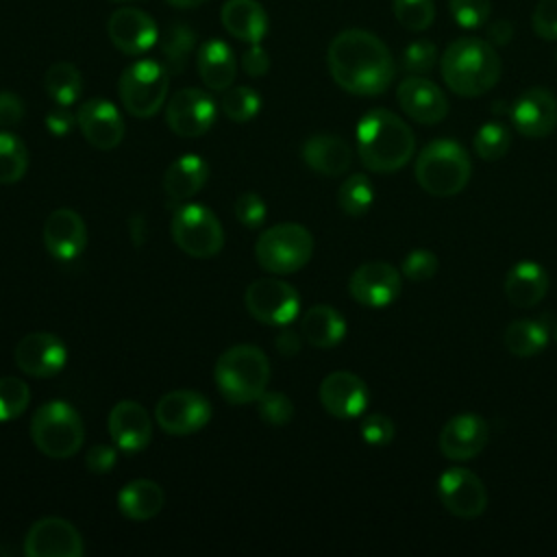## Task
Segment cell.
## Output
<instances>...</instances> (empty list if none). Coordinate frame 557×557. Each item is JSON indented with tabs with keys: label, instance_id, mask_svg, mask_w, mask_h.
<instances>
[{
	"label": "cell",
	"instance_id": "2",
	"mask_svg": "<svg viewBox=\"0 0 557 557\" xmlns=\"http://www.w3.org/2000/svg\"><path fill=\"white\" fill-rule=\"evenodd\" d=\"M440 72L453 94L476 98L498 83L503 61L487 39L459 37L446 46L440 59Z\"/></svg>",
	"mask_w": 557,
	"mask_h": 557
},
{
	"label": "cell",
	"instance_id": "42",
	"mask_svg": "<svg viewBox=\"0 0 557 557\" xmlns=\"http://www.w3.org/2000/svg\"><path fill=\"white\" fill-rule=\"evenodd\" d=\"M435 63H437V48L429 39L409 41V46L403 50L400 65L407 74L422 76V74L431 72L435 67Z\"/></svg>",
	"mask_w": 557,
	"mask_h": 557
},
{
	"label": "cell",
	"instance_id": "16",
	"mask_svg": "<svg viewBox=\"0 0 557 557\" xmlns=\"http://www.w3.org/2000/svg\"><path fill=\"white\" fill-rule=\"evenodd\" d=\"M400 272L387 261L361 263L348 281L350 296L363 307H387L400 294Z\"/></svg>",
	"mask_w": 557,
	"mask_h": 557
},
{
	"label": "cell",
	"instance_id": "26",
	"mask_svg": "<svg viewBox=\"0 0 557 557\" xmlns=\"http://www.w3.org/2000/svg\"><path fill=\"white\" fill-rule=\"evenodd\" d=\"M220 20L228 35L246 44H261L270 26L265 9L257 0H226Z\"/></svg>",
	"mask_w": 557,
	"mask_h": 557
},
{
	"label": "cell",
	"instance_id": "22",
	"mask_svg": "<svg viewBox=\"0 0 557 557\" xmlns=\"http://www.w3.org/2000/svg\"><path fill=\"white\" fill-rule=\"evenodd\" d=\"M490 440L487 422L479 413L453 416L440 431V450L453 461H466L476 457Z\"/></svg>",
	"mask_w": 557,
	"mask_h": 557
},
{
	"label": "cell",
	"instance_id": "54",
	"mask_svg": "<svg viewBox=\"0 0 557 557\" xmlns=\"http://www.w3.org/2000/svg\"><path fill=\"white\" fill-rule=\"evenodd\" d=\"M165 2L172 4V7H176V9H194V7L205 4L207 0H165Z\"/></svg>",
	"mask_w": 557,
	"mask_h": 557
},
{
	"label": "cell",
	"instance_id": "10",
	"mask_svg": "<svg viewBox=\"0 0 557 557\" xmlns=\"http://www.w3.org/2000/svg\"><path fill=\"white\" fill-rule=\"evenodd\" d=\"M244 302L248 313L270 326L289 324L300 311V296L294 285L281 278H257L246 287Z\"/></svg>",
	"mask_w": 557,
	"mask_h": 557
},
{
	"label": "cell",
	"instance_id": "20",
	"mask_svg": "<svg viewBox=\"0 0 557 557\" xmlns=\"http://www.w3.org/2000/svg\"><path fill=\"white\" fill-rule=\"evenodd\" d=\"M511 122L516 131L529 139H542L557 126V100L544 87L522 91L511 107Z\"/></svg>",
	"mask_w": 557,
	"mask_h": 557
},
{
	"label": "cell",
	"instance_id": "11",
	"mask_svg": "<svg viewBox=\"0 0 557 557\" xmlns=\"http://www.w3.org/2000/svg\"><path fill=\"white\" fill-rule=\"evenodd\" d=\"M154 418L170 435H191L211 420V403L194 389H174L159 398Z\"/></svg>",
	"mask_w": 557,
	"mask_h": 557
},
{
	"label": "cell",
	"instance_id": "6",
	"mask_svg": "<svg viewBox=\"0 0 557 557\" xmlns=\"http://www.w3.org/2000/svg\"><path fill=\"white\" fill-rule=\"evenodd\" d=\"M30 437L46 457L70 459L83 446L85 426L70 403L48 400L30 418Z\"/></svg>",
	"mask_w": 557,
	"mask_h": 557
},
{
	"label": "cell",
	"instance_id": "7",
	"mask_svg": "<svg viewBox=\"0 0 557 557\" xmlns=\"http://www.w3.org/2000/svg\"><path fill=\"white\" fill-rule=\"evenodd\" d=\"M313 255L311 233L296 222H281L265 228L257 244L255 257L259 265L272 274H292L309 263Z\"/></svg>",
	"mask_w": 557,
	"mask_h": 557
},
{
	"label": "cell",
	"instance_id": "56",
	"mask_svg": "<svg viewBox=\"0 0 557 557\" xmlns=\"http://www.w3.org/2000/svg\"><path fill=\"white\" fill-rule=\"evenodd\" d=\"M115 2H126V0H115Z\"/></svg>",
	"mask_w": 557,
	"mask_h": 557
},
{
	"label": "cell",
	"instance_id": "55",
	"mask_svg": "<svg viewBox=\"0 0 557 557\" xmlns=\"http://www.w3.org/2000/svg\"><path fill=\"white\" fill-rule=\"evenodd\" d=\"M553 337H555V344H557V326H555V333H553Z\"/></svg>",
	"mask_w": 557,
	"mask_h": 557
},
{
	"label": "cell",
	"instance_id": "40",
	"mask_svg": "<svg viewBox=\"0 0 557 557\" xmlns=\"http://www.w3.org/2000/svg\"><path fill=\"white\" fill-rule=\"evenodd\" d=\"M30 400L28 385L17 376L0 379V422H9L20 418Z\"/></svg>",
	"mask_w": 557,
	"mask_h": 557
},
{
	"label": "cell",
	"instance_id": "8",
	"mask_svg": "<svg viewBox=\"0 0 557 557\" xmlns=\"http://www.w3.org/2000/svg\"><path fill=\"white\" fill-rule=\"evenodd\" d=\"M168 76V70L154 59H139L124 67L117 83L124 109L133 117H152L165 102Z\"/></svg>",
	"mask_w": 557,
	"mask_h": 557
},
{
	"label": "cell",
	"instance_id": "46",
	"mask_svg": "<svg viewBox=\"0 0 557 557\" xmlns=\"http://www.w3.org/2000/svg\"><path fill=\"white\" fill-rule=\"evenodd\" d=\"M533 33L546 41L557 39V0H540L531 15Z\"/></svg>",
	"mask_w": 557,
	"mask_h": 557
},
{
	"label": "cell",
	"instance_id": "33",
	"mask_svg": "<svg viewBox=\"0 0 557 557\" xmlns=\"http://www.w3.org/2000/svg\"><path fill=\"white\" fill-rule=\"evenodd\" d=\"M505 348L516 357H533L544 350L548 342V329L537 320H513L503 333Z\"/></svg>",
	"mask_w": 557,
	"mask_h": 557
},
{
	"label": "cell",
	"instance_id": "21",
	"mask_svg": "<svg viewBox=\"0 0 557 557\" xmlns=\"http://www.w3.org/2000/svg\"><path fill=\"white\" fill-rule=\"evenodd\" d=\"M400 109L420 124H437L448 115L446 94L429 78L409 74L396 89Z\"/></svg>",
	"mask_w": 557,
	"mask_h": 557
},
{
	"label": "cell",
	"instance_id": "14",
	"mask_svg": "<svg viewBox=\"0 0 557 557\" xmlns=\"http://www.w3.org/2000/svg\"><path fill=\"white\" fill-rule=\"evenodd\" d=\"M24 553L28 557H81L83 537L65 518H39L26 531Z\"/></svg>",
	"mask_w": 557,
	"mask_h": 557
},
{
	"label": "cell",
	"instance_id": "39",
	"mask_svg": "<svg viewBox=\"0 0 557 557\" xmlns=\"http://www.w3.org/2000/svg\"><path fill=\"white\" fill-rule=\"evenodd\" d=\"M392 11L407 30H426L435 20L433 0H392Z\"/></svg>",
	"mask_w": 557,
	"mask_h": 557
},
{
	"label": "cell",
	"instance_id": "5",
	"mask_svg": "<svg viewBox=\"0 0 557 557\" xmlns=\"http://www.w3.org/2000/svg\"><path fill=\"white\" fill-rule=\"evenodd\" d=\"M472 174L468 152L453 139H435L426 144L416 161V181L431 196L459 194Z\"/></svg>",
	"mask_w": 557,
	"mask_h": 557
},
{
	"label": "cell",
	"instance_id": "9",
	"mask_svg": "<svg viewBox=\"0 0 557 557\" xmlns=\"http://www.w3.org/2000/svg\"><path fill=\"white\" fill-rule=\"evenodd\" d=\"M172 239L189 257L211 259L224 246V231L218 215L198 202L181 205L172 215Z\"/></svg>",
	"mask_w": 557,
	"mask_h": 557
},
{
	"label": "cell",
	"instance_id": "25",
	"mask_svg": "<svg viewBox=\"0 0 557 557\" xmlns=\"http://www.w3.org/2000/svg\"><path fill=\"white\" fill-rule=\"evenodd\" d=\"M302 161L322 176H339L352 163V150L344 137L333 133H315L302 144Z\"/></svg>",
	"mask_w": 557,
	"mask_h": 557
},
{
	"label": "cell",
	"instance_id": "27",
	"mask_svg": "<svg viewBox=\"0 0 557 557\" xmlns=\"http://www.w3.org/2000/svg\"><path fill=\"white\" fill-rule=\"evenodd\" d=\"M196 67H198L200 81L209 89L224 91L233 85L237 74L235 52L222 39H207L196 52Z\"/></svg>",
	"mask_w": 557,
	"mask_h": 557
},
{
	"label": "cell",
	"instance_id": "3",
	"mask_svg": "<svg viewBox=\"0 0 557 557\" xmlns=\"http://www.w3.org/2000/svg\"><path fill=\"white\" fill-rule=\"evenodd\" d=\"M416 150L411 128L387 109L368 111L357 124V152L361 163L381 174H389L409 163Z\"/></svg>",
	"mask_w": 557,
	"mask_h": 557
},
{
	"label": "cell",
	"instance_id": "24",
	"mask_svg": "<svg viewBox=\"0 0 557 557\" xmlns=\"http://www.w3.org/2000/svg\"><path fill=\"white\" fill-rule=\"evenodd\" d=\"M109 435L115 448L133 455L144 450L152 437V422L148 411L135 400H120L109 411Z\"/></svg>",
	"mask_w": 557,
	"mask_h": 557
},
{
	"label": "cell",
	"instance_id": "31",
	"mask_svg": "<svg viewBox=\"0 0 557 557\" xmlns=\"http://www.w3.org/2000/svg\"><path fill=\"white\" fill-rule=\"evenodd\" d=\"M165 505V494L159 483L150 479L128 481L117 494V507L128 520H150Z\"/></svg>",
	"mask_w": 557,
	"mask_h": 557
},
{
	"label": "cell",
	"instance_id": "38",
	"mask_svg": "<svg viewBox=\"0 0 557 557\" xmlns=\"http://www.w3.org/2000/svg\"><path fill=\"white\" fill-rule=\"evenodd\" d=\"M511 146V133L500 122L483 124L474 135V152L485 161H498Z\"/></svg>",
	"mask_w": 557,
	"mask_h": 557
},
{
	"label": "cell",
	"instance_id": "13",
	"mask_svg": "<svg viewBox=\"0 0 557 557\" xmlns=\"http://www.w3.org/2000/svg\"><path fill=\"white\" fill-rule=\"evenodd\" d=\"M437 496L446 511L470 520L485 511L487 492L483 481L468 468H448L437 481Z\"/></svg>",
	"mask_w": 557,
	"mask_h": 557
},
{
	"label": "cell",
	"instance_id": "30",
	"mask_svg": "<svg viewBox=\"0 0 557 557\" xmlns=\"http://www.w3.org/2000/svg\"><path fill=\"white\" fill-rule=\"evenodd\" d=\"M300 333L313 348H333L346 335V320L342 313L329 305L309 307L300 320Z\"/></svg>",
	"mask_w": 557,
	"mask_h": 557
},
{
	"label": "cell",
	"instance_id": "36",
	"mask_svg": "<svg viewBox=\"0 0 557 557\" xmlns=\"http://www.w3.org/2000/svg\"><path fill=\"white\" fill-rule=\"evenodd\" d=\"M374 200V187L366 174L348 176L337 191V205L348 215H363Z\"/></svg>",
	"mask_w": 557,
	"mask_h": 557
},
{
	"label": "cell",
	"instance_id": "35",
	"mask_svg": "<svg viewBox=\"0 0 557 557\" xmlns=\"http://www.w3.org/2000/svg\"><path fill=\"white\" fill-rule=\"evenodd\" d=\"M28 170V150L24 141L11 133L0 131V183H17Z\"/></svg>",
	"mask_w": 557,
	"mask_h": 557
},
{
	"label": "cell",
	"instance_id": "52",
	"mask_svg": "<svg viewBox=\"0 0 557 557\" xmlns=\"http://www.w3.org/2000/svg\"><path fill=\"white\" fill-rule=\"evenodd\" d=\"M513 37V26L511 22H505V20H498V22H492L487 24V41L496 48V46H507Z\"/></svg>",
	"mask_w": 557,
	"mask_h": 557
},
{
	"label": "cell",
	"instance_id": "23",
	"mask_svg": "<svg viewBox=\"0 0 557 557\" xmlns=\"http://www.w3.org/2000/svg\"><path fill=\"white\" fill-rule=\"evenodd\" d=\"M44 246L57 261L76 259L87 246V228L74 209H54L44 222Z\"/></svg>",
	"mask_w": 557,
	"mask_h": 557
},
{
	"label": "cell",
	"instance_id": "53",
	"mask_svg": "<svg viewBox=\"0 0 557 557\" xmlns=\"http://www.w3.org/2000/svg\"><path fill=\"white\" fill-rule=\"evenodd\" d=\"M276 348L281 355H296L300 350V337L289 331V329H283L278 335H276Z\"/></svg>",
	"mask_w": 557,
	"mask_h": 557
},
{
	"label": "cell",
	"instance_id": "19",
	"mask_svg": "<svg viewBox=\"0 0 557 557\" xmlns=\"http://www.w3.org/2000/svg\"><path fill=\"white\" fill-rule=\"evenodd\" d=\"M76 126L87 144L98 150H111L124 139V117L117 107L104 98H91L76 111Z\"/></svg>",
	"mask_w": 557,
	"mask_h": 557
},
{
	"label": "cell",
	"instance_id": "44",
	"mask_svg": "<svg viewBox=\"0 0 557 557\" xmlns=\"http://www.w3.org/2000/svg\"><path fill=\"white\" fill-rule=\"evenodd\" d=\"M235 218L246 228H257L265 220V202L257 191H244L233 205Z\"/></svg>",
	"mask_w": 557,
	"mask_h": 557
},
{
	"label": "cell",
	"instance_id": "45",
	"mask_svg": "<svg viewBox=\"0 0 557 557\" xmlns=\"http://www.w3.org/2000/svg\"><path fill=\"white\" fill-rule=\"evenodd\" d=\"M400 270L409 281H429L437 272V257L431 250H411Z\"/></svg>",
	"mask_w": 557,
	"mask_h": 557
},
{
	"label": "cell",
	"instance_id": "18",
	"mask_svg": "<svg viewBox=\"0 0 557 557\" xmlns=\"http://www.w3.org/2000/svg\"><path fill=\"white\" fill-rule=\"evenodd\" d=\"M320 403L326 409V413H331L333 418L339 420H350V418H359L370 400V392L368 385L363 383V379H359L352 372L346 370H337L331 372L322 379L320 389H318Z\"/></svg>",
	"mask_w": 557,
	"mask_h": 557
},
{
	"label": "cell",
	"instance_id": "32",
	"mask_svg": "<svg viewBox=\"0 0 557 557\" xmlns=\"http://www.w3.org/2000/svg\"><path fill=\"white\" fill-rule=\"evenodd\" d=\"M157 44L161 52V65L168 70L170 76H176L189 63V57L196 46V35L187 24L174 22L165 28V33L159 37Z\"/></svg>",
	"mask_w": 557,
	"mask_h": 557
},
{
	"label": "cell",
	"instance_id": "29",
	"mask_svg": "<svg viewBox=\"0 0 557 557\" xmlns=\"http://www.w3.org/2000/svg\"><path fill=\"white\" fill-rule=\"evenodd\" d=\"M209 178V165L200 154L187 152L172 161L163 174V191L176 202L194 198Z\"/></svg>",
	"mask_w": 557,
	"mask_h": 557
},
{
	"label": "cell",
	"instance_id": "28",
	"mask_svg": "<svg viewBox=\"0 0 557 557\" xmlns=\"http://www.w3.org/2000/svg\"><path fill=\"white\" fill-rule=\"evenodd\" d=\"M505 296L513 307H535L548 292V274L535 261H518L505 276Z\"/></svg>",
	"mask_w": 557,
	"mask_h": 557
},
{
	"label": "cell",
	"instance_id": "4",
	"mask_svg": "<svg viewBox=\"0 0 557 557\" xmlns=\"http://www.w3.org/2000/svg\"><path fill=\"white\" fill-rule=\"evenodd\" d=\"M213 381L226 403H257L270 381V361L259 346H231L218 357L213 368Z\"/></svg>",
	"mask_w": 557,
	"mask_h": 557
},
{
	"label": "cell",
	"instance_id": "34",
	"mask_svg": "<svg viewBox=\"0 0 557 557\" xmlns=\"http://www.w3.org/2000/svg\"><path fill=\"white\" fill-rule=\"evenodd\" d=\"M44 89L57 104H74L83 91V78L78 67L70 61L52 63L44 74Z\"/></svg>",
	"mask_w": 557,
	"mask_h": 557
},
{
	"label": "cell",
	"instance_id": "1",
	"mask_svg": "<svg viewBox=\"0 0 557 557\" xmlns=\"http://www.w3.org/2000/svg\"><path fill=\"white\" fill-rule=\"evenodd\" d=\"M331 78L348 94L379 96L394 76L396 63L389 48L374 33L363 28H346L337 33L326 50Z\"/></svg>",
	"mask_w": 557,
	"mask_h": 557
},
{
	"label": "cell",
	"instance_id": "48",
	"mask_svg": "<svg viewBox=\"0 0 557 557\" xmlns=\"http://www.w3.org/2000/svg\"><path fill=\"white\" fill-rule=\"evenodd\" d=\"M117 461V450L115 446L109 444H96L87 450L85 455V466L94 474H107Z\"/></svg>",
	"mask_w": 557,
	"mask_h": 557
},
{
	"label": "cell",
	"instance_id": "17",
	"mask_svg": "<svg viewBox=\"0 0 557 557\" xmlns=\"http://www.w3.org/2000/svg\"><path fill=\"white\" fill-rule=\"evenodd\" d=\"M107 35L120 52L131 57L148 52L159 41L157 22L133 7H120L109 15Z\"/></svg>",
	"mask_w": 557,
	"mask_h": 557
},
{
	"label": "cell",
	"instance_id": "50",
	"mask_svg": "<svg viewBox=\"0 0 557 557\" xmlns=\"http://www.w3.org/2000/svg\"><path fill=\"white\" fill-rule=\"evenodd\" d=\"M242 67L248 76H265L270 70V57L261 44H250V48L242 57Z\"/></svg>",
	"mask_w": 557,
	"mask_h": 557
},
{
	"label": "cell",
	"instance_id": "47",
	"mask_svg": "<svg viewBox=\"0 0 557 557\" xmlns=\"http://www.w3.org/2000/svg\"><path fill=\"white\" fill-rule=\"evenodd\" d=\"M394 422L383 413H370L361 420V437L372 446H387L394 440Z\"/></svg>",
	"mask_w": 557,
	"mask_h": 557
},
{
	"label": "cell",
	"instance_id": "43",
	"mask_svg": "<svg viewBox=\"0 0 557 557\" xmlns=\"http://www.w3.org/2000/svg\"><path fill=\"white\" fill-rule=\"evenodd\" d=\"M257 411L265 424L283 426L294 418V405L283 392H263L257 398Z\"/></svg>",
	"mask_w": 557,
	"mask_h": 557
},
{
	"label": "cell",
	"instance_id": "51",
	"mask_svg": "<svg viewBox=\"0 0 557 557\" xmlns=\"http://www.w3.org/2000/svg\"><path fill=\"white\" fill-rule=\"evenodd\" d=\"M74 124H76V115H72L67 107H61V104H57V109H52L46 117V126L54 135H67Z\"/></svg>",
	"mask_w": 557,
	"mask_h": 557
},
{
	"label": "cell",
	"instance_id": "49",
	"mask_svg": "<svg viewBox=\"0 0 557 557\" xmlns=\"http://www.w3.org/2000/svg\"><path fill=\"white\" fill-rule=\"evenodd\" d=\"M24 117V102L13 91H0V128L9 131Z\"/></svg>",
	"mask_w": 557,
	"mask_h": 557
},
{
	"label": "cell",
	"instance_id": "41",
	"mask_svg": "<svg viewBox=\"0 0 557 557\" xmlns=\"http://www.w3.org/2000/svg\"><path fill=\"white\" fill-rule=\"evenodd\" d=\"M450 17L466 30L483 28L492 13V0H448Z\"/></svg>",
	"mask_w": 557,
	"mask_h": 557
},
{
	"label": "cell",
	"instance_id": "37",
	"mask_svg": "<svg viewBox=\"0 0 557 557\" xmlns=\"http://www.w3.org/2000/svg\"><path fill=\"white\" fill-rule=\"evenodd\" d=\"M220 107H222L224 115H226L231 122L244 124V122H250V120L259 113V109H261V98H259V94H257L252 87H246V85L228 87V89H224V94H222Z\"/></svg>",
	"mask_w": 557,
	"mask_h": 557
},
{
	"label": "cell",
	"instance_id": "12",
	"mask_svg": "<svg viewBox=\"0 0 557 557\" xmlns=\"http://www.w3.org/2000/svg\"><path fill=\"white\" fill-rule=\"evenodd\" d=\"M165 122L178 137H200L215 122V100L196 87L178 89L165 104Z\"/></svg>",
	"mask_w": 557,
	"mask_h": 557
},
{
	"label": "cell",
	"instance_id": "15",
	"mask_svg": "<svg viewBox=\"0 0 557 557\" xmlns=\"http://www.w3.org/2000/svg\"><path fill=\"white\" fill-rule=\"evenodd\" d=\"M15 366L35 379H48L59 374L67 361V348L61 337L48 331H35L24 335L13 350Z\"/></svg>",
	"mask_w": 557,
	"mask_h": 557
}]
</instances>
